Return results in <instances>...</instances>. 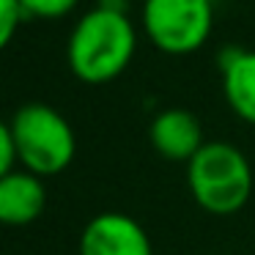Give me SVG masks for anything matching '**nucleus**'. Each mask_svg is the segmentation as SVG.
I'll list each match as a JSON object with an SVG mask.
<instances>
[{
  "instance_id": "1",
  "label": "nucleus",
  "mask_w": 255,
  "mask_h": 255,
  "mask_svg": "<svg viewBox=\"0 0 255 255\" xmlns=\"http://www.w3.org/2000/svg\"><path fill=\"white\" fill-rule=\"evenodd\" d=\"M137 50V30L127 14V0H102L74 22L66 41L72 74L85 85L118 80Z\"/></svg>"
},
{
  "instance_id": "2",
  "label": "nucleus",
  "mask_w": 255,
  "mask_h": 255,
  "mask_svg": "<svg viewBox=\"0 0 255 255\" xmlns=\"http://www.w3.org/2000/svg\"><path fill=\"white\" fill-rule=\"evenodd\" d=\"M187 184L195 203L214 217H231L253 195L250 159L225 140H209L187 162Z\"/></svg>"
},
{
  "instance_id": "3",
  "label": "nucleus",
  "mask_w": 255,
  "mask_h": 255,
  "mask_svg": "<svg viewBox=\"0 0 255 255\" xmlns=\"http://www.w3.org/2000/svg\"><path fill=\"white\" fill-rule=\"evenodd\" d=\"M11 134L17 162L36 176H58L74 162L77 137L74 129L55 107L28 102L11 116Z\"/></svg>"
},
{
  "instance_id": "4",
  "label": "nucleus",
  "mask_w": 255,
  "mask_h": 255,
  "mask_svg": "<svg viewBox=\"0 0 255 255\" xmlns=\"http://www.w3.org/2000/svg\"><path fill=\"white\" fill-rule=\"evenodd\" d=\"M143 33L165 55H189L214 28L211 0H143Z\"/></svg>"
},
{
  "instance_id": "5",
  "label": "nucleus",
  "mask_w": 255,
  "mask_h": 255,
  "mask_svg": "<svg viewBox=\"0 0 255 255\" xmlns=\"http://www.w3.org/2000/svg\"><path fill=\"white\" fill-rule=\"evenodd\" d=\"M80 255H154L145 228L124 211H102L80 233Z\"/></svg>"
},
{
  "instance_id": "6",
  "label": "nucleus",
  "mask_w": 255,
  "mask_h": 255,
  "mask_svg": "<svg viewBox=\"0 0 255 255\" xmlns=\"http://www.w3.org/2000/svg\"><path fill=\"white\" fill-rule=\"evenodd\" d=\"M148 140L156 154L170 162H189L206 145L198 116L181 107L156 113L148 127Z\"/></svg>"
},
{
  "instance_id": "7",
  "label": "nucleus",
  "mask_w": 255,
  "mask_h": 255,
  "mask_svg": "<svg viewBox=\"0 0 255 255\" xmlns=\"http://www.w3.org/2000/svg\"><path fill=\"white\" fill-rule=\"evenodd\" d=\"M47 189L41 176L17 170L0 178V225H30L44 214Z\"/></svg>"
},
{
  "instance_id": "8",
  "label": "nucleus",
  "mask_w": 255,
  "mask_h": 255,
  "mask_svg": "<svg viewBox=\"0 0 255 255\" xmlns=\"http://www.w3.org/2000/svg\"><path fill=\"white\" fill-rule=\"evenodd\" d=\"M222 94L242 121L255 124V50H225L220 55Z\"/></svg>"
},
{
  "instance_id": "9",
  "label": "nucleus",
  "mask_w": 255,
  "mask_h": 255,
  "mask_svg": "<svg viewBox=\"0 0 255 255\" xmlns=\"http://www.w3.org/2000/svg\"><path fill=\"white\" fill-rule=\"evenodd\" d=\"M25 19H63L77 8L80 0H17Z\"/></svg>"
},
{
  "instance_id": "10",
  "label": "nucleus",
  "mask_w": 255,
  "mask_h": 255,
  "mask_svg": "<svg viewBox=\"0 0 255 255\" xmlns=\"http://www.w3.org/2000/svg\"><path fill=\"white\" fill-rule=\"evenodd\" d=\"M22 19L25 17H22V8H19L17 0H0V52L11 44Z\"/></svg>"
},
{
  "instance_id": "11",
  "label": "nucleus",
  "mask_w": 255,
  "mask_h": 255,
  "mask_svg": "<svg viewBox=\"0 0 255 255\" xmlns=\"http://www.w3.org/2000/svg\"><path fill=\"white\" fill-rule=\"evenodd\" d=\"M14 165H17V148H14L11 124L0 118V178L6 173H11Z\"/></svg>"
}]
</instances>
